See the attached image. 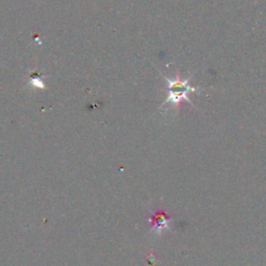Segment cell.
I'll return each instance as SVG.
<instances>
[{
    "label": "cell",
    "instance_id": "1",
    "mask_svg": "<svg viewBox=\"0 0 266 266\" xmlns=\"http://www.w3.org/2000/svg\"><path fill=\"white\" fill-rule=\"evenodd\" d=\"M166 81L168 82V88H167L168 98H167V101H166L168 103L172 102L173 104L176 105L180 101L188 100L187 96L190 93L196 92V89L187 86L188 80L180 81L178 78L177 79L166 78Z\"/></svg>",
    "mask_w": 266,
    "mask_h": 266
}]
</instances>
